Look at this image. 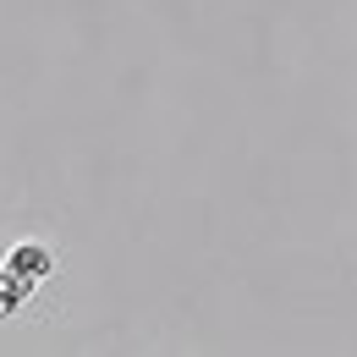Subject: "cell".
Returning <instances> with one entry per match:
<instances>
[{
    "mask_svg": "<svg viewBox=\"0 0 357 357\" xmlns=\"http://www.w3.org/2000/svg\"><path fill=\"white\" fill-rule=\"evenodd\" d=\"M11 269H22V275H45V269H50L45 248H17V259H11Z\"/></svg>",
    "mask_w": 357,
    "mask_h": 357,
    "instance_id": "cell-1",
    "label": "cell"
}]
</instances>
